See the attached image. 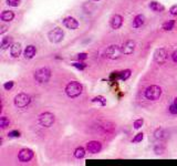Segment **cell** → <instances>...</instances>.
Segmentation results:
<instances>
[{"mask_svg": "<svg viewBox=\"0 0 177 166\" xmlns=\"http://www.w3.org/2000/svg\"><path fill=\"white\" fill-rule=\"evenodd\" d=\"M122 24H123V18L122 16L120 15H114L112 17V19H111V27L113 29H120L122 27Z\"/></svg>", "mask_w": 177, "mask_h": 166, "instance_id": "4fadbf2b", "label": "cell"}, {"mask_svg": "<svg viewBox=\"0 0 177 166\" xmlns=\"http://www.w3.org/2000/svg\"><path fill=\"white\" fill-rule=\"evenodd\" d=\"M167 57H168L167 51H166L164 48L157 49L156 51L154 52V60H155V62H157L158 64L165 63L166 60H167Z\"/></svg>", "mask_w": 177, "mask_h": 166, "instance_id": "ba28073f", "label": "cell"}, {"mask_svg": "<svg viewBox=\"0 0 177 166\" xmlns=\"http://www.w3.org/2000/svg\"><path fill=\"white\" fill-rule=\"evenodd\" d=\"M21 53V45L20 43H12L10 45V54L12 58H18Z\"/></svg>", "mask_w": 177, "mask_h": 166, "instance_id": "5bb4252c", "label": "cell"}, {"mask_svg": "<svg viewBox=\"0 0 177 166\" xmlns=\"http://www.w3.org/2000/svg\"><path fill=\"white\" fill-rule=\"evenodd\" d=\"M169 11H170V15H173V16H177V4L173 6L172 8L169 9Z\"/></svg>", "mask_w": 177, "mask_h": 166, "instance_id": "d6a6232c", "label": "cell"}, {"mask_svg": "<svg viewBox=\"0 0 177 166\" xmlns=\"http://www.w3.org/2000/svg\"><path fill=\"white\" fill-rule=\"evenodd\" d=\"M13 18H15V13L12 11H10V10H4L1 13V20L2 21L10 22V21L13 20Z\"/></svg>", "mask_w": 177, "mask_h": 166, "instance_id": "2e32d148", "label": "cell"}, {"mask_svg": "<svg viewBox=\"0 0 177 166\" xmlns=\"http://www.w3.org/2000/svg\"><path fill=\"white\" fill-rule=\"evenodd\" d=\"M92 102H93V103L100 102L101 105H105V104H106V100H105L103 97H94V99H92Z\"/></svg>", "mask_w": 177, "mask_h": 166, "instance_id": "d4e9b609", "label": "cell"}, {"mask_svg": "<svg viewBox=\"0 0 177 166\" xmlns=\"http://www.w3.org/2000/svg\"><path fill=\"white\" fill-rule=\"evenodd\" d=\"M143 124H144V121L142 118H138V120H136V121L134 122V127L135 129H140V127L143 126Z\"/></svg>", "mask_w": 177, "mask_h": 166, "instance_id": "f1b7e54d", "label": "cell"}, {"mask_svg": "<svg viewBox=\"0 0 177 166\" xmlns=\"http://www.w3.org/2000/svg\"><path fill=\"white\" fill-rule=\"evenodd\" d=\"M85 155V150L83 148V147H78L77 150L74 151V156L77 158H83Z\"/></svg>", "mask_w": 177, "mask_h": 166, "instance_id": "ffe728a7", "label": "cell"}, {"mask_svg": "<svg viewBox=\"0 0 177 166\" xmlns=\"http://www.w3.org/2000/svg\"><path fill=\"white\" fill-rule=\"evenodd\" d=\"M122 48H120L118 45H112L106 48V51H105V56L111 59V60H115V59H118L121 57L122 54Z\"/></svg>", "mask_w": 177, "mask_h": 166, "instance_id": "5b68a950", "label": "cell"}, {"mask_svg": "<svg viewBox=\"0 0 177 166\" xmlns=\"http://www.w3.org/2000/svg\"><path fill=\"white\" fill-rule=\"evenodd\" d=\"M9 45H11V38H10V37L4 38L2 41H1V49H2V50H6Z\"/></svg>", "mask_w": 177, "mask_h": 166, "instance_id": "44dd1931", "label": "cell"}, {"mask_svg": "<svg viewBox=\"0 0 177 166\" xmlns=\"http://www.w3.org/2000/svg\"><path fill=\"white\" fill-rule=\"evenodd\" d=\"M172 59H173V61L175 62V63H177V50L173 52V54H172Z\"/></svg>", "mask_w": 177, "mask_h": 166, "instance_id": "e575fe53", "label": "cell"}, {"mask_svg": "<svg viewBox=\"0 0 177 166\" xmlns=\"http://www.w3.org/2000/svg\"><path fill=\"white\" fill-rule=\"evenodd\" d=\"M174 26H175V21L169 20V21H167V22H165V23L163 24V29H164L165 31H170V30L174 28Z\"/></svg>", "mask_w": 177, "mask_h": 166, "instance_id": "603a6c76", "label": "cell"}, {"mask_svg": "<svg viewBox=\"0 0 177 166\" xmlns=\"http://www.w3.org/2000/svg\"><path fill=\"white\" fill-rule=\"evenodd\" d=\"M162 95V89L158 86V85H151L147 89L145 90V97L147 100H152V101H155V100H158Z\"/></svg>", "mask_w": 177, "mask_h": 166, "instance_id": "7a4b0ae2", "label": "cell"}, {"mask_svg": "<svg viewBox=\"0 0 177 166\" xmlns=\"http://www.w3.org/2000/svg\"><path fill=\"white\" fill-rule=\"evenodd\" d=\"M149 8L152 9L153 11H156V12H162L164 11V6L159 2H157V1H152L151 4H149Z\"/></svg>", "mask_w": 177, "mask_h": 166, "instance_id": "ac0fdd59", "label": "cell"}, {"mask_svg": "<svg viewBox=\"0 0 177 166\" xmlns=\"http://www.w3.org/2000/svg\"><path fill=\"white\" fill-rule=\"evenodd\" d=\"M86 58H88V54H86V53H84V52L79 53V54H78V59H79L80 61L81 60H85Z\"/></svg>", "mask_w": 177, "mask_h": 166, "instance_id": "836d02e7", "label": "cell"}, {"mask_svg": "<svg viewBox=\"0 0 177 166\" xmlns=\"http://www.w3.org/2000/svg\"><path fill=\"white\" fill-rule=\"evenodd\" d=\"M63 37H64V33H63L61 28H54L48 34L49 40L51 41L52 43H59V42H61L62 39H63Z\"/></svg>", "mask_w": 177, "mask_h": 166, "instance_id": "8992f818", "label": "cell"}, {"mask_svg": "<svg viewBox=\"0 0 177 166\" xmlns=\"http://www.w3.org/2000/svg\"><path fill=\"white\" fill-rule=\"evenodd\" d=\"M144 137V134L143 133H138L136 134V136L133 138V143H138V142H142V140Z\"/></svg>", "mask_w": 177, "mask_h": 166, "instance_id": "4316f807", "label": "cell"}, {"mask_svg": "<svg viewBox=\"0 0 177 166\" xmlns=\"http://www.w3.org/2000/svg\"><path fill=\"white\" fill-rule=\"evenodd\" d=\"M9 137H19L20 136V132L19 131H11L9 132Z\"/></svg>", "mask_w": 177, "mask_h": 166, "instance_id": "f546056e", "label": "cell"}, {"mask_svg": "<svg viewBox=\"0 0 177 166\" xmlns=\"http://www.w3.org/2000/svg\"><path fill=\"white\" fill-rule=\"evenodd\" d=\"M86 150L92 154H97L102 150V144L100 142H97V141H90L86 144Z\"/></svg>", "mask_w": 177, "mask_h": 166, "instance_id": "30bf717a", "label": "cell"}, {"mask_svg": "<svg viewBox=\"0 0 177 166\" xmlns=\"http://www.w3.org/2000/svg\"><path fill=\"white\" fill-rule=\"evenodd\" d=\"M82 90L83 88L79 82L72 81L65 86V93L69 97H77L82 93Z\"/></svg>", "mask_w": 177, "mask_h": 166, "instance_id": "6da1fadb", "label": "cell"}, {"mask_svg": "<svg viewBox=\"0 0 177 166\" xmlns=\"http://www.w3.org/2000/svg\"><path fill=\"white\" fill-rule=\"evenodd\" d=\"M169 112L172 114H177V99H175V102L169 106Z\"/></svg>", "mask_w": 177, "mask_h": 166, "instance_id": "484cf974", "label": "cell"}, {"mask_svg": "<svg viewBox=\"0 0 177 166\" xmlns=\"http://www.w3.org/2000/svg\"><path fill=\"white\" fill-rule=\"evenodd\" d=\"M51 71L48 68H41L34 72V80L39 83H47L50 80Z\"/></svg>", "mask_w": 177, "mask_h": 166, "instance_id": "3957f363", "label": "cell"}, {"mask_svg": "<svg viewBox=\"0 0 177 166\" xmlns=\"http://www.w3.org/2000/svg\"><path fill=\"white\" fill-rule=\"evenodd\" d=\"M30 101H31V99H30L28 94L19 93L15 97V105L17 107H19V109H22V107H26L27 105H29Z\"/></svg>", "mask_w": 177, "mask_h": 166, "instance_id": "52a82bcc", "label": "cell"}, {"mask_svg": "<svg viewBox=\"0 0 177 166\" xmlns=\"http://www.w3.org/2000/svg\"><path fill=\"white\" fill-rule=\"evenodd\" d=\"M6 30H7V27H6V26H1V31H0V33H1V34H4Z\"/></svg>", "mask_w": 177, "mask_h": 166, "instance_id": "d590c367", "label": "cell"}, {"mask_svg": "<svg viewBox=\"0 0 177 166\" xmlns=\"http://www.w3.org/2000/svg\"><path fill=\"white\" fill-rule=\"evenodd\" d=\"M7 4L11 7H18L20 4V0H7Z\"/></svg>", "mask_w": 177, "mask_h": 166, "instance_id": "83f0119b", "label": "cell"}, {"mask_svg": "<svg viewBox=\"0 0 177 166\" xmlns=\"http://www.w3.org/2000/svg\"><path fill=\"white\" fill-rule=\"evenodd\" d=\"M12 86H13V82H12V81L6 82V83L4 84V88L6 90H7V91H9V90H11V89H12Z\"/></svg>", "mask_w": 177, "mask_h": 166, "instance_id": "4dcf8cb0", "label": "cell"}, {"mask_svg": "<svg viewBox=\"0 0 177 166\" xmlns=\"http://www.w3.org/2000/svg\"><path fill=\"white\" fill-rule=\"evenodd\" d=\"M54 121H56V116L50 112H44L39 116V123L43 127H50L51 125H53Z\"/></svg>", "mask_w": 177, "mask_h": 166, "instance_id": "277c9868", "label": "cell"}, {"mask_svg": "<svg viewBox=\"0 0 177 166\" xmlns=\"http://www.w3.org/2000/svg\"><path fill=\"white\" fill-rule=\"evenodd\" d=\"M63 24H64L65 27L70 30H75L78 29L79 27V22L75 18H73V17H67L64 20H63Z\"/></svg>", "mask_w": 177, "mask_h": 166, "instance_id": "7c38bea8", "label": "cell"}, {"mask_svg": "<svg viewBox=\"0 0 177 166\" xmlns=\"http://www.w3.org/2000/svg\"><path fill=\"white\" fill-rule=\"evenodd\" d=\"M73 67L79 70H83L86 68V64H84V63H73Z\"/></svg>", "mask_w": 177, "mask_h": 166, "instance_id": "1f68e13d", "label": "cell"}, {"mask_svg": "<svg viewBox=\"0 0 177 166\" xmlns=\"http://www.w3.org/2000/svg\"><path fill=\"white\" fill-rule=\"evenodd\" d=\"M9 124H10V121H9L8 118L2 116V118H0V127L1 129H6L7 126H9Z\"/></svg>", "mask_w": 177, "mask_h": 166, "instance_id": "cb8c5ba5", "label": "cell"}, {"mask_svg": "<svg viewBox=\"0 0 177 166\" xmlns=\"http://www.w3.org/2000/svg\"><path fill=\"white\" fill-rule=\"evenodd\" d=\"M36 52H37V49L34 45H28L26 50H24V58L26 59H32L34 56H36Z\"/></svg>", "mask_w": 177, "mask_h": 166, "instance_id": "9a60e30c", "label": "cell"}, {"mask_svg": "<svg viewBox=\"0 0 177 166\" xmlns=\"http://www.w3.org/2000/svg\"><path fill=\"white\" fill-rule=\"evenodd\" d=\"M135 42L133 40H127L125 42L124 45H122V52L124 53V54H132L134 52V50H135Z\"/></svg>", "mask_w": 177, "mask_h": 166, "instance_id": "8fae6325", "label": "cell"}, {"mask_svg": "<svg viewBox=\"0 0 177 166\" xmlns=\"http://www.w3.org/2000/svg\"><path fill=\"white\" fill-rule=\"evenodd\" d=\"M154 135H155V138H156V140H159V141L165 140V138L167 137V133H166V131L164 130V129H157V130L155 131Z\"/></svg>", "mask_w": 177, "mask_h": 166, "instance_id": "d6986e66", "label": "cell"}, {"mask_svg": "<svg viewBox=\"0 0 177 166\" xmlns=\"http://www.w3.org/2000/svg\"><path fill=\"white\" fill-rule=\"evenodd\" d=\"M129 77H131V70L129 69L122 71L121 73H118V78H120L121 80H127Z\"/></svg>", "mask_w": 177, "mask_h": 166, "instance_id": "7402d4cb", "label": "cell"}, {"mask_svg": "<svg viewBox=\"0 0 177 166\" xmlns=\"http://www.w3.org/2000/svg\"><path fill=\"white\" fill-rule=\"evenodd\" d=\"M144 22H145V17L143 15H138L133 20V27L134 28H140V27H142L144 24Z\"/></svg>", "mask_w": 177, "mask_h": 166, "instance_id": "e0dca14e", "label": "cell"}, {"mask_svg": "<svg viewBox=\"0 0 177 166\" xmlns=\"http://www.w3.org/2000/svg\"><path fill=\"white\" fill-rule=\"evenodd\" d=\"M94 1H100V0H94Z\"/></svg>", "mask_w": 177, "mask_h": 166, "instance_id": "8d00e7d4", "label": "cell"}, {"mask_svg": "<svg viewBox=\"0 0 177 166\" xmlns=\"http://www.w3.org/2000/svg\"><path fill=\"white\" fill-rule=\"evenodd\" d=\"M32 157H33V152L31 150H29V148H22V150L19 152V154H18L19 161L22 163L29 162Z\"/></svg>", "mask_w": 177, "mask_h": 166, "instance_id": "9c48e42d", "label": "cell"}]
</instances>
